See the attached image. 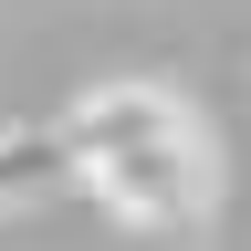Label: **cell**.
Here are the masks:
<instances>
[{"label": "cell", "instance_id": "obj_1", "mask_svg": "<svg viewBox=\"0 0 251 251\" xmlns=\"http://www.w3.org/2000/svg\"><path fill=\"white\" fill-rule=\"evenodd\" d=\"M63 168L126 230H188L209 209V136L168 84H94L63 105Z\"/></svg>", "mask_w": 251, "mask_h": 251}, {"label": "cell", "instance_id": "obj_2", "mask_svg": "<svg viewBox=\"0 0 251 251\" xmlns=\"http://www.w3.org/2000/svg\"><path fill=\"white\" fill-rule=\"evenodd\" d=\"M52 178H74L52 126H0V199H31V188H52Z\"/></svg>", "mask_w": 251, "mask_h": 251}]
</instances>
